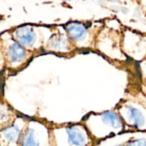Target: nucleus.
<instances>
[{
  "mask_svg": "<svg viewBox=\"0 0 146 146\" xmlns=\"http://www.w3.org/2000/svg\"><path fill=\"white\" fill-rule=\"evenodd\" d=\"M17 37L22 45H30L34 41V32L31 28L23 27L19 29L17 31Z\"/></svg>",
  "mask_w": 146,
  "mask_h": 146,
  "instance_id": "nucleus-1",
  "label": "nucleus"
},
{
  "mask_svg": "<svg viewBox=\"0 0 146 146\" xmlns=\"http://www.w3.org/2000/svg\"><path fill=\"white\" fill-rule=\"evenodd\" d=\"M69 141L76 146H84L85 145V138L77 129L71 128L67 131Z\"/></svg>",
  "mask_w": 146,
  "mask_h": 146,
  "instance_id": "nucleus-2",
  "label": "nucleus"
},
{
  "mask_svg": "<svg viewBox=\"0 0 146 146\" xmlns=\"http://www.w3.org/2000/svg\"><path fill=\"white\" fill-rule=\"evenodd\" d=\"M67 31L70 36L76 40L82 38L86 34V29L78 24H71L68 25Z\"/></svg>",
  "mask_w": 146,
  "mask_h": 146,
  "instance_id": "nucleus-3",
  "label": "nucleus"
},
{
  "mask_svg": "<svg viewBox=\"0 0 146 146\" xmlns=\"http://www.w3.org/2000/svg\"><path fill=\"white\" fill-rule=\"evenodd\" d=\"M10 58L13 61H17L22 59L25 56V51L22 46L17 44H14L10 48Z\"/></svg>",
  "mask_w": 146,
  "mask_h": 146,
  "instance_id": "nucleus-4",
  "label": "nucleus"
},
{
  "mask_svg": "<svg viewBox=\"0 0 146 146\" xmlns=\"http://www.w3.org/2000/svg\"><path fill=\"white\" fill-rule=\"evenodd\" d=\"M104 120L111 124L114 128H120L122 126V121L115 113L112 112H106L104 114Z\"/></svg>",
  "mask_w": 146,
  "mask_h": 146,
  "instance_id": "nucleus-5",
  "label": "nucleus"
},
{
  "mask_svg": "<svg viewBox=\"0 0 146 146\" xmlns=\"http://www.w3.org/2000/svg\"><path fill=\"white\" fill-rule=\"evenodd\" d=\"M129 111L131 118H133V119L134 120V121H135L134 125H135V127L138 128V127L143 125L144 117L143 115V114L141 113V111L133 108H130Z\"/></svg>",
  "mask_w": 146,
  "mask_h": 146,
  "instance_id": "nucleus-6",
  "label": "nucleus"
},
{
  "mask_svg": "<svg viewBox=\"0 0 146 146\" xmlns=\"http://www.w3.org/2000/svg\"><path fill=\"white\" fill-rule=\"evenodd\" d=\"M23 146H38V143L34 141L32 133L29 134L28 136L25 138Z\"/></svg>",
  "mask_w": 146,
  "mask_h": 146,
  "instance_id": "nucleus-7",
  "label": "nucleus"
},
{
  "mask_svg": "<svg viewBox=\"0 0 146 146\" xmlns=\"http://www.w3.org/2000/svg\"><path fill=\"white\" fill-rule=\"evenodd\" d=\"M128 146H146V141L144 139H138L128 143Z\"/></svg>",
  "mask_w": 146,
  "mask_h": 146,
  "instance_id": "nucleus-8",
  "label": "nucleus"
}]
</instances>
